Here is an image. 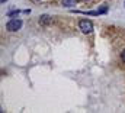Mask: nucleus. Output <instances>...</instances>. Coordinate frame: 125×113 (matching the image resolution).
Instances as JSON below:
<instances>
[{"label":"nucleus","mask_w":125,"mask_h":113,"mask_svg":"<svg viewBox=\"0 0 125 113\" xmlns=\"http://www.w3.org/2000/svg\"><path fill=\"white\" fill-rule=\"evenodd\" d=\"M4 1H7V0H0V3H1V4H4Z\"/></svg>","instance_id":"7"},{"label":"nucleus","mask_w":125,"mask_h":113,"mask_svg":"<svg viewBox=\"0 0 125 113\" xmlns=\"http://www.w3.org/2000/svg\"><path fill=\"white\" fill-rule=\"evenodd\" d=\"M22 28V20L21 19H10L7 23H6V29L9 32H16Z\"/></svg>","instance_id":"1"},{"label":"nucleus","mask_w":125,"mask_h":113,"mask_svg":"<svg viewBox=\"0 0 125 113\" xmlns=\"http://www.w3.org/2000/svg\"><path fill=\"white\" fill-rule=\"evenodd\" d=\"M18 13H19V10H13V12H9V13H7V16H16Z\"/></svg>","instance_id":"5"},{"label":"nucleus","mask_w":125,"mask_h":113,"mask_svg":"<svg viewBox=\"0 0 125 113\" xmlns=\"http://www.w3.org/2000/svg\"><path fill=\"white\" fill-rule=\"evenodd\" d=\"M79 28L82 29L83 33H90L93 30V23L90 20H87V19H82L79 22Z\"/></svg>","instance_id":"2"},{"label":"nucleus","mask_w":125,"mask_h":113,"mask_svg":"<svg viewBox=\"0 0 125 113\" xmlns=\"http://www.w3.org/2000/svg\"><path fill=\"white\" fill-rule=\"evenodd\" d=\"M51 22V16H48V15H42L41 18H39V23L41 25H47V23H50Z\"/></svg>","instance_id":"3"},{"label":"nucleus","mask_w":125,"mask_h":113,"mask_svg":"<svg viewBox=\"0 0 125 113\" xmlns=\"http://www.w3.org/2000/svg\"><path fill=\"white\" fill-rule=\"evenodd\" d=\"M124 7H125V1H124Z\"/></svg>","instance_id":"9"},{"label":"nucleus","mask_w":125,"mask_h":113,"mask_svg":"<svg viewBox=\"0 0 125 113\" xmlns=\"http://www.w3.org/2000/svg\"><path fill=\"white\" fill-rule=\"evenodd\" d=\"M122 61L125 62V51H122Z\"/></svg>","instance_id":"6"},{"label":"nucleus","mask_w":125,"mask_h":113,"mask_svg":"<svg viewBox=\"0 0 125 113\" xmlns=\"http://www.w3.org/2000/svg\"><path fill=\"white\" fill-rule=\"evenodd\" d=\"M82 1H89V0H82Z\"/></svg>","instance_id":"8"},{"label":"nucleus","mask_w":125,"mask_h":113,"mask_svg":"<svg viewBox=\"0 0 125 113\" xmlns=\"http://www.w3.org/2000/svg\"><path fill=\"white\" fill-rule=\"evenodd\" d=\"M77 0H62V6H67V7H73L76 6Z\"/></svg>","instance_id":"4"}]
</instances>
